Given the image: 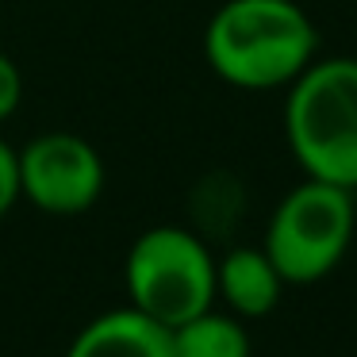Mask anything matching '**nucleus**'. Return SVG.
<instances>
[{
    "label": "nucleus",
    "instance_id": "nucleus-4",
    "mask_svg": "<svg viewBox=\"0 0 357 357\" xmlns=\"http://www.w3.org/2000/svg\"><path fill=\"white\" fill-rule=\"evenodd\" d=\"M354 219L357 211L349 188L303 177L273 208L261 250L284 284H315L346 257Z\"/></svg>",
    "mask_w": 357,
    "mask_h": 357
},
{
    "label": "nucleus",
    "instance_id": "nucleus-5",
    "mask_svg": "<svg viewBox=\"0 0 357 357\" xmlns=\"http://www.w3.org/2000/svg\"><path fill=\"white\" fill-rule=\"evenodd\" d=\"M20 158V200L47 215H85L104 196V158L85 135L47 131L35 135Z\"/></svg>",
    "mask_w": 357,
    "mask_h": 357
},
{
    "label": "nucleus",
    "instance_id": "nucleus-6",
    "mask_svg": "<svg viewBox=\"0 0 357 357\" xmlns=\"http://www.w3.org/2000/svg\"><path fill=\"white\" fill-rule=\"evenodd\" d=\"M66 357H173L169 326L135 307L104 311L70 342Z\"/></svg>",
    "mask_w": 357,
    "mask_h": 357
},
{
    "label": "nucleus",
    "instance_id": "nucleus-7",
    "mask_svg": "<svg viewBox=\"0 0 357 357\" xmlns=\"http://www.w3.org/2000/svg\"><path fill=\"white\" fill-rule=\"evenodd\" d=\"M284 280L261 246H234L215 261V296L238 319H261L280 303Z\"/></svg>",
    "mask_w": 357,
    "mask_h": 357
},
{
    "label": "nucleus",
    "instance_id": "nucleus-2",
    "mask_svg": "<svg viewBox=\"0 0 357 357\" xmlns=\"http://www.w3.org/2000/svg\"><path fill=\"white\" fill-rule=\"evenodd\" d=\"M284 139L303 177L357 192V58H315L288 85Z\"/></svg>",
    "mask_w": 357,
    "mask_h": 357
},
{
    "label": "nucleus",
    "instance_id": "nucleus-9",
    "mask_svg": "<svg viewBox=\"0 0 357 357\" xmlns=\"http://www.w3.org/2000/svg\"><path fill=\"white\" fill-rule=\"evenodd\" d=\"M24 104V73H20L16 58L0 50V123L12 119Z\"/></svg>",
    "mask_w": 357,
    "mask_h": 357
},
{
    "label": "nucleus",
    "instance_id": "nucleus-10",
    "mask_svg": "<svg viewBox=\"0 0 357 357\" xmlns=\"http://www.w3.org/2000/svg\"><path fill=\"white\" fill-rule=\"evenodd\" d=\"M20 204V158L8 139H0V219Z\"/></svg>",
    "mask_w": 357,
    "mask_h": 357
},
{
    "label": "nucleus",
    "instance_id": "nucleus-8",
    "mask_svg": "<svg viewBox=\"0 0 357 357\" xmlns=\"http://www.w3.org/2000/svg\"><path fill=\"white\" fill-rule=\"evenodd\" d=\"M173 357H250V334L238 315L200 311L169 331Z\"/></svg>",
    "mask_w": 357,
    "mask_h": 357
},
{
    "label": "nucleus",
    "instance_id": "nucleus-1",
    "mask_svg": "<svg viewBox=\"0 0 357 357\" xmlns=\"http://www.w3.org/2000/svg\"><path fill=\"white\" fill-rule=\"evenodd\" d=\"M319 58V31L296 0H223L204 27V62L242 93L288 89Z\"/></svg>",
    "mask_w": 357,
    "mask_h": 357
},
{
    "label": "nucleus",
    "instance_id": "nucleus-3",
    "mask_svg": "<svg viewBox=\"0 0 357 357\" xmlns=\"http://www.w3.org/2000/svg\"><path fill=\"white\" fill-rule=\"evenodd\" d=\"M123 284L135 311L173 331L215 303V257L192 227H150L127 250Z\"/></svg>",
    "mask_w": 357,
    "mask_h": 357
}]
</instances>
